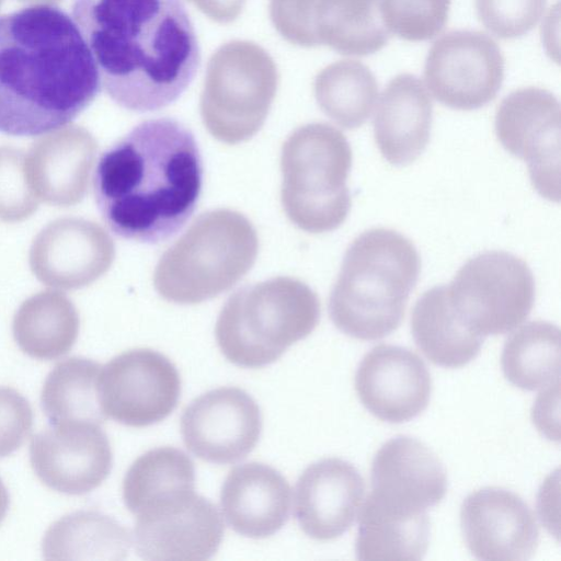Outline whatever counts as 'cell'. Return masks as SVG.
<instances>
[{
	"label": "cell",
	"mask_w": 561,
	"mask_h": 561,
	"mask_svg": "<svg viewBox=\"0 0 561 561\" xmlns=\"http://www.w3.org/2000/svg\"><path fill=\"white\" fill-rule=\"evenodd\" d=\"M290 502L288 481L262 462L232 468L220 490V508L226 522L239 535L253 539L277 533L288 519Z\"/></svg>",
	"instance_id": "22"
},
{
	"label": "cell",
	"mask_w": 561,
	"mask_h": 561,
	"mask_svg": "<svg viewBox=\"0 0 561 561\" xmlns=\"http://www.w3.org/2000/svg\"><path fill=\"white\" fill-rule=\"evenodd\" d=\"M460 528L469 551L485 561H524L537 550L539 529L529 505L499 486L471 492L460 507Z\"/></svg>",
	"instance_id": "17"
},
{
	"label": "cell",
	"mask_w": 561,
	"mask_h": 561,
	"mask_svg": "<svg viewBox=\"0 0 561 561\" xmlns=\"http://www.w3.org/2000/svg\"><path fill=\"white\" fill-rule=\"evenodd\" d=\"M364 495L365 481L353 465L324 458L308 466L298 478L295 516L311 539L334 540L353 525Z\"/></svg>",
	"instance_id": "20"
},
{
	"label": "cell",
	"mask_w": 561,
	"mask_h": 561,
	"mask_svg": "<svg viewBox=\"0 0 561 561\" xmlns=\"http://www.w3.org/2000/svg\"><path fill=\"white\" fill-rule=\"evenodd\" d=\"M320 301L304 282L275 277L239 289L222 307L215 328L224 356L244 368L277 360L318 325Z\"/></svg>",
	"instance_id": "5"
},
{
	"label": "cell",
	"mask_w": 561,
	"mask_h": 561,
	"mask_svg": "<svg viewBox=\"0 0 561 561\" xmlns=\"http://www.w3.org/2000/svg\"><path fill=\"white\" fill-rule=\"evenodd\" d=\"M98 142L77 125L56 130L34 142L25 156L28 183L38 199L68 207L87 193Z\"/></svg>",
	"instance_id": "21"
},
{
	"label": "cell",
	"mask_w": 561,
	"mask_h": 561,
	"mask_svg": "<svg viewBox=\"0 0 561 561\" xmlns=\"http://www.w3.org/2000/svg\"><path fill=\"white\" fill-rule=\"evenodd\" d=\"M433 103L425 84L411 73L393 77L383 89L374 117V136L391 165H408L425 150Z\"/></svg>",
	"instance_id": "23"
},
{
	"label": "cell",
	"mask_w": 561,
	"mask_h": 561,
	"mask_svg": "<svg viewBox=\"0 0 561 561\" xmlns=\"http://www.w3.org/2000/svg\"><path fill=\"white\" fill-rule=\"evenodd\" d=\"M352 149L343 133L325 123L295 129L282 148L280 198L300 229L322 233L339 228L351 209L346 185Z\"/></svg>",
	"instance_id": "7"
},
{
	"label": "cell",
	"mask_w": 561,
	"mask_h": 561,
	"mask_svg": "<svg viewBox=\"0 0 561 561\" xmlns=\"http://www.w3.org/2000/svg\"><path fill=\"white\" fill-rule=\"evenodd\" d=\"M101 90L77 23L39 4L0 15V131L34 137L83 112Z\"/></svg>",
	"instance_id": "2"
},
{
	"label": "cell",
	"mask_w": 561,
	"mask_h": 561,
	"mask_svg": "<svg viewBox=\"0 0 561 561\" xmlns=\"http://www.w3.org/2000/svg\"><path fill=\"white\" fill-rule=\"evenodd\" d=\"M10 504V497L5 485L0 478V524L4 519Z\"/></svg>",
	"instance_id": "40"
},
{
	"label": "cell",
	"mask_w": 561,
	"mask_h": 561,
	"mask_svg": "<svg viewBox=\"0 0 561 561\" xmlns=\"http://www.w3.org/2000/svg\"><path fill=\"white\" fill-rule=\"evenodd\" d=\"M204 14L218 23H229L241 13L245 0H190Z\"/></svg>",
	"instance_id": "38"
},
{
	"label": "cell",
	"mask_w": 561,
	"mask_h": 561,
	"mask_svg": "<svg viewBox=\"0 0 561 561\" xmlns=\"http://www.w3.org/2000/svg\"><path fill=\"white\" fill-rule=\"evenodd\" d=\"M446 491V472L438 457L421 440L400 435L376 453L366 500L390 513L414 515L437 505Z\"/></svg>",
	"instance_id": "18"
},
{
	"label": "cell",
	"mask_w": 561,
	"mask_h": 561,
	"mask_svg": "<svg viewBox=\"0 0 561 561\" xmlns=\"http://www.w3.org/2000/svg\"><path fill=\"white\" fill-rule=\"evenodd\" d=\"M127 528L95 510L64 515L46 530L43 539L45 560H121L129 551Z\"/></svg>",
	"instance_id": "26"
},
{
	"label": "cell",
	"mask_w": 561,
	"mask_h": 561,
	"mask_svg": "<svg viewBox=\"0 0 561 561\" xmlns=\"http://www.w3.org/2000/svg\"><path fill=\"white\" fill-rule=\"evenodd\" d=\"M72 14L101 85L126 110L173 103L197 72L199 46L182 0H75Z\"/></svg>",
	"instance_id": "1"
},
{
	"label": "cell",
	"mask_w": 561,
	"mask_h": 561,
	"mask_svg": "<svg viewBox=\"0 0 561 561\" xmlns=\"http://www.w3.org/2000/svg\"><path fill=\"white\" fill-rule=\"evenodd\" d=\"M259 239L240 213L216 209L201 215L160 257L153 274L168 301L194 305L231 288L253 266Z\"/></svg>",
	"instance_id": "6"
},
{
	"label": "cell",
	"mask_w": 561,
	"mask_h": 561,
	"mask_svg": "<svg viewBox=\"0 0 561 561\" xmlns=\"http://www.w3.org/2000/svg\"><path fill=\"white\" fill-rule=\"evenodd\" d=\"M202 179L194 135L163 117L140 123L102 153L93 191L113 232L157 243L175 234L194 213Z\"/></svg>",
	"instance_id": "3"
},
{
	"label": "cell",
	"mask_w": 561,
	"mask_h": 561,
	"mask_svg": "<svg viewBox=\"0 0 561 561\" xmlns=\"http://www.w3.org/2000/svg\"><path fill=\"white\" fill-rule=\"evenodd\" d=\"M560 381L549 386V389L540 393L534 407L533 417L539 431L548 435V432L556 430L552 425L553 405L559 403ZM558 422V421H556Z\"/></svg>",
	"instance_id": "39"
},
{
	"label": "cell",
	"mask_w": 561,
	"mask_h": 561,
	"mask_svg": "<svg viewBox=\"0 0 561 561\" xmlns=\"http://www.w3.org/2000/svg\"><path fill=\"white\" fill-rule=\"evenodd\" d=\"M184 489H195V469L181 449L162 446L140 455L127 470L122 485L123 500L136 515L150 501Z\"/></svg>",
	"instance_id": "32"
},
{
	"label": "cell",
	"mask_w": 561,
	"mask_h": 561,
	"mask_svg": "<svg viewBox=\"0 0 561 561\" xmlns=\"http://www.w3.org/2000/svg\"><path fill=\"white\" fill-rule=\"evenodd\" d=\"M79 314L62 293L39 291L22 302L12 324L14 340L30 357L51 360L67 354L79 334Z\"/></svg>",
	"instance_id": "25"
},
{
	"label": "cell",
	"mask_w": 561,
	"mask_h": 561,
	"mask_svg": "<svg viewBox=\"0 0 561 561\" xmlns=\"http://www.w3.org/2000/svg\"><path fill=\"white\" fill-rule=\"evenodd\" d=\"M181 378L174 364L150 348L125 351L102 366L98 394L104 416L130 427L161 422L178 404Z\"/></svg>",
	"instance_id": "12"
},
{
	"label": "cell",
	"mask_w": 561,
	"mask_h": 561,
	"mask_svg": "<svg viewBox=\"0 0 561 561\" xmlns=\"http://www.w3.org/2000/svg\"><path fill=\"white\" fill-rule=\"evenodd\" d=\"M135 516V548L144 560L205 561L217 552L224 537L217 507L195 489L161 495Z\"/></svg>",
	"instance_id": "10"
},
{
	"label": "cell",
	"mask_w": 561,
	"mask_h": 561,
	"mask_svg": "<svg viewBox=\"0 0 561 561\" xmlns=\"http://www.w3.org/2000/svg\"><path fill=\"white\" fill-rule=\"evenodd\" d=\"M30 462L39 481L50 490L82 495L108 477L113 453L101 424L57 422L33 436Z\"/></svg>",
	"instance_id": "14"
},
{
	"label": "cell",
	"mask_w": 561,
	"mask_h": 561,
	"mask_svg": "<svg viewBox=\"0 0 561 561\" xmlns=\"http://www.w3.org/2000/svg\"><path fill=\"white\" fill-rule=\"evenodd\" d=\"M451 0H378L389 34L408 42H424L444 30Z\"/></svg>",
	"instance_id": "33"
},
{
	"label": "cell",
	"mask_w": 561,
	"mask_h": 561,
	"mask_svg": "<svg viewBox=\"0 0 561 561\" xmlns=\"http://www.w3.org/2000/svg\"><path fill=\"white\" fill-rule=\"evenodd\" d=\"M504 56L496 42L479 31L449 32L432 45L425 59L426 89L457 111L483 107L504 80Z\"/></svg>",
	"instance_id": "13"
},
{
	"label": "cell",
	"mask_w": 561,
	"mask_h": 561,
	"mask_svg": "<svg viewBox=\"0 0 561 561\" xmlns=\"http://www.w3.org/2000/svg\"><path fill=\"white\" fill-rule=\"evenodd\" d=\"M547 0H476L481 24L494 36L513 39L526 35L540 21Z\"/></svg>",
	"instance_id": "35"
},
{
	"label": "cell",
	"mask_w": 561,
	"mask_h": 561,
	"mask_svg": "<svg viewBox=\"0 0 561 561\" xmlns=\"http://www.w3.org/2000/svg\"><path fill=\"white\" fill-rule=\"evenodd\" d=\"M421 270L415 245L388 228H373L347 248L329 298V314L346 335L380 340L402 323Z\"/></svg>",
	"instance_id": "4"
},
{
	"label": "cell",
	"mask_w": 561,
	"mask_h": 561,
	"mask_svg": "<svg viewBox=\"0 0 561 561\" xmlns=\"http://www.w3.org/2000/svg\"><path fill=\"white\" fill-rule=\"evenodd\" d=\"M411 332L425 357L446 368H459L474 359L484 339L454 313L445 285L427 289L416 300L411 312Z\"/></svg>",
	"instance_id": "24"
},
{
	"label": "cell",
	"mask_w": 561,
	"mask_h": 561,
	"mask_svg": "<svg viewBox=\"0 0 561 561\" xmlns=\"http://www.w3.org/2000/svg\"><path fill=\"white\" fill-rule=\"evenodd\" d=\"M560 330L553 323L542 320L526 323L503 347L501 365L505 378L529 391L560 381Z\"/></svg>",
	"instance_id": "29"
},
{
	"label": "cell",
	"mask_w": 561,
	"mask_h": 561,
	"mask_svg": "<svg viewBox=\"0 0 561 561\" xmlns=\"http://www.w3.org/2000/svg\"><path fill=\"white\" fill-rule=\"evenodd\" d=\"M38 201L27 180L24 152L0 147V220L18 222L28 218Z\"/></svg>",
	"instance_id": "34"
},
{
	"label": "cell",
	"mask_w": 561,
	"mask_h": 561,
	"mask_svg": "<svg viewBox=\"0 0 561 561\" xmlns=\"http://www.w3.org/2000/svg\"><path fill=\"white\" fill-rule=\"evenodd\" d=\"M560 123L558 99L538 87L505 96L494 119L500 144L527 163L533 187L548 201H560Z\"/></svg>",
	"instance_id": "11"
},
{
	"label": "cell",
	"mask_w": 561,
	"mask_h": 561,
	"mask_svg": "<svg viewBox=\"0 0 561 561\" xmlns=\"http://www.w3.org/2000/svg\"><path fill=\"white\" fill-rule=\"evenodd\" d=\"M278 85L274 60L261 46L231 41L210 57L201 95L208 131L226 144L251 138L263 125Z\"/></svg>",
	"instance_id": "8"
},
{
	"label": "cell",
	"mask_w": 561,
	"mask_h": 561,
	"mask_svg": "<svg viewBox=\"0 0 561 561\" xmlns=\"http://www.w3.org/2000/svg\"><path fill=\"white\" fill-rule=\"evenodd\" d=\"M102 365L84 357H69L47 375L41 393L42 407L51 421L103 423L98 394Z\"/></svg>",
	"instance_id": "30"
},
{
	"label": "cell",
	"mask_w": 561,
	"mask_h": 561,
	"mask_svg": "<svg viewBox=\"0 0 561 561\" xmlns=\"http://www.w3.org/2000/svg\"><path fill=\"white\" fill-rule=\"evenodd\" d=\"M321 111L345 129H356L369 118L378 98L371 70L355 59H342L324 67L313 82Z\"/></svg>",
	"instance_id": "28"
},
{
	"label": "cell",
	"mask_w": 561,
	"mask_h": 561,
	"mask_svg": "<svg viewBox=\"0 0 561 561\" xmlns=\"http://www.w3.org/2000/svg\"><path fill=\"white\" fill-rule=\"evenodd\" d=\"M316 0H271V20L289 43L314 47L312 13Z\"/></svg>",
	"instance_id": "37"
},
{
	"label": "cell",
	"mask_w": 561,
	"mask_h": 561,
	"mask_svg": "<svg viewBox=\"0 0 561 561\" xmlns=\"http://www.w3.org/2000/svg\"><path fill=\"white\" fill-rule=\"evenodd\" d=\"M115 257L110 234L96 222L66 217L49 222L34 238L30 266L45 285L85 287L107 272Z\"/></svg>",
	"instance_id": "16"
},
{
	"label": "cell",
	"mask_w": 561,
	"mask_h": 561,
	"mask_svg": "<svg viewBox=\"0 0 561 561\" xmlns=\"http://www.w3.org/2000/svg\"><path fill=\"white\" fill-rule=\"evenodd\" d=\"M181 435L197 458L217 465L234 463L255 447L262 415L253 398L238 387H219L194 399L183 411Z\"/></svg>",
	"instance_id": "15"
},
{
	"label": "cell",
	"mask_w": 561,
	"mask_h": 561,
	"mask_svg": "<svg viewBox=\"0 0 561 561\" xmlns=\"http://www.w3.org/2000/svg\"><path fill=\"white\" fill-rule=\"evenodd\" d=\"M33 411L12 387H0V458L18 450L31 433Z\"/></svg>",
	"instance_id": "36"
},
{
	"label": "cell",
	"mask_w": 561,
	"mask_h": 561,
	"mask_svg": "<svg viewBox=\"0 0 561 561\" xmlns=\"http://www.w3.org/2000/svg\"><path fill=\"white\" fill-rule=\"evenodd\" d=\"M430 535L427 513L398 517L360 506L356 557L363 561H417L427 550Z\"/></svg>",
	"instance_id": "31"
},
{
	"label": "cell",
	"mask_w": 561,
	"mask_h": 561,
	"mask_svg": "<svg viewBox=\"0 0 561 561\" xmlns=\"http://www.w3.org/2000/svg\"><path fill=\"white\" fill-rule=\"evenodd\" d=\"M316 46L346 56H367L388 43L378 0H316L312 13Z\"/></svg>",
	"instance_id": "27"
},
{
	"label": "cell",
	"mask_w": 561,
	"mask_h": 561,
	"mask_svg": "<svg viewBox=\"0 0 561 561\" xmlns=\"http://www.w3.org/2000/svg\"><path fill=\"white\" fill-rule=\"evenodd\" d=\"M354 387L362 404L375 417L402 423L426 409L433 385L425 363L416 353L380 344L362 358Z\"/></svg>",
	"instance_id": "19"
},
{
	"label": "cell",
	"mask_w": 561,
	"mask_h": 561,
	"mask_svg": "<svg viewBox=\"0 0 561 561\" xmlns=\"http://www.w3.org/2000/svg\"><path fill=\"white\" fill-rule=\"evenodd\" d=\"M446 294L458 319L484 337L508 333L527 319L535 301V280L520 257L488 251L458 270Z\"/></svg>",
	"instance_id": "9"
}]
</instances>
